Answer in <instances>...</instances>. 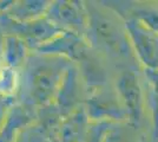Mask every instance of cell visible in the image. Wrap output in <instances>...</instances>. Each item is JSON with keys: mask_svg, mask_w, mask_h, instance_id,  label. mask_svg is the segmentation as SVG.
I'll return each instance as SVG.
<instances>
[{"mask_svg": "<svg viewBox=\"0 0 158 142\" xmlns=\"http://www.w3.org/2000/svg\"><path fill=\"white\" fill-rule=\"evenodd\" d=\"M133 36H135V39L138 44L139 51L145 57V59L148 62L157 61L158 47L156 44L157 43L156 39H153L148 32L145 33L142 30H138L137 33L133 32Z\"/></svg>", "mask_w": 158, "mask_h": 142, "instance_id": "obj_1", "label": "cell"}]
</instances>
